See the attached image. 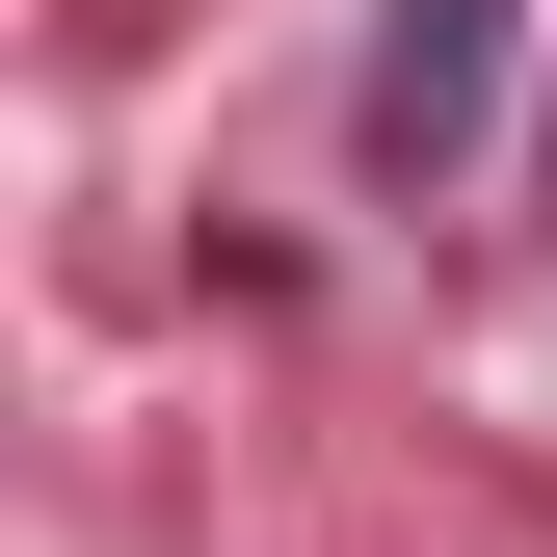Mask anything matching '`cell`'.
I'll use <instances>...</instances> for the list:
<instances>
[{"label":"cell","instance_id":"6da1fadb","mask_svg":"<svg viewBox=\"0 0 557 557\" xmlns=\"http://www.w3.org/2000/svg\"><path fill=\"white\" fill-rule=\"evenodd\" d=\"M505 53H531V0H372V186H451L505 133Z\"/></svg>","mask_w":557,"mask_h":557}]
</instances>
